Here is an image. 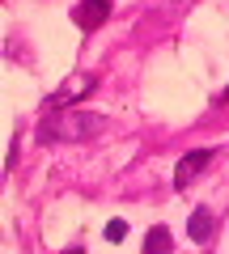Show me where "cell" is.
<instances>
[{
	"instance_id": "obj_3",
	"label": "cell",
	"mask_w": 229,
	"mask_h": 254,
	"mask_svg": "<svg viewBox=\"0 0 229 254\" xmlns=\"http://www.w3.org/2000/svg\"><path fill=\"white\" fill-rule=\"evenodd\" d=\"M106 17H110V0H81V4L73 9V21L81 30H98Z\"/></svg>"
},
{
	"instance_id": "obj_2",
	"label": "cell",
	"mask_w": 229,
	"mask_h": 254,
	"mask_svg": "<svg viewBox=\"0 0 229 254\" xmlns=\"http://www.w3.org/2000/svg\"><path fill=\"white\" fill-rule=\"evenodd\" d=\"M93 89H98V76H93V72L73 76V81H68L60 93H51V98H47V115H51V110H64V106H73L76 98H85V93H93Z\"/></svg>"
},
{
	"instance_id": "obj_6",
	"label": "cell",
	"mask_w": 229,
	"mask_h": 254,
	"mask_svg": "<svg viewBox=\"0 0 229 254\" xmlns=\"http://www.w3.org/2000/svg\"><path fill=\"white\" fill-rule=\"evenodd\" d=\"M170 246H174V237H170V229L165 225H153L145 237V254H170Z\"/></svg>"
},
{
	"instance_id": "obj_7",
	"label": "cell",
	"mask_w": 229,
	"mask_h": 254,
	"mask_svg": "<svg viewBox=\"0 0 229 254\" xmlns=\"http://www.w3.org/2000/svg\"><path fill=\"white\" fill-rule=\"evenodd\" d=\"M128 237V220H110L106 225V242H123Z\"/></svg>"
},
{
	"instance_id": "obj_4",
	"label": "cell",
	"mask_w": 229,
	"mask_h": 254,
	"mask_svg": "<svg viewBox=\"0 0 229 254\" xmlns=\"http://www.w3.org/2000/svg\"><path fill=\"white\" fill-rule=\"evenodd\" d=\"M208 157H212V148H195V153H187L183 161H178V170H174V187H178V190L191 187V178L208 165Z\"/></svg>"
},
{
	"instance_id": "obj_1",
	"label": "cell",
	"mask_w": 229,
	"mask_h": 254,
	"mask_svg": "<svg viewBox=\"0 0 229 254\" xmlns=\"http://www.w3.org/2000/svg\"><path fill=\"white\" fill-rule=\"evenodd\" d=\"M106 119L89 115V110H55V119H43L38 123V144H51V140H64V144H76V140L98 136Z\"/></svg>"
},
{
	"instance_id": "obj_8",
	"label": "cell",
	"mask_w": 229,
	"mask_h": 254,
	"mask_svg": "<svg viewBox=\"0 0 229 254\" xmlns=\"http://www.w3.org/2000/svg\"><path fill=\"white\" fill-rule=\"evenodd\" d=\"M64 254H85V250H81V246H73V250H64Z\"/></svg>"
},
{
	"instance_id": "obj_9",
	"label": "cell",
	"mask_w": 229,
	"mask_h": 254,
	"mask_svg": "<svg viewBox=\"0 0 229 254\" xmlns=\"http://www.w3.org/2000/svg\"><path fill=\"white\" fill-rule=\"evenodd\" d=\"M221 98H229V85H225V93H221Z\"/></svg>"
},
{
	"instance_id": "obj_5",
	"label": "cell",
	"mask_w": 229,
	"mask_h": 254,
	"mask_svg": "<svg viewBox=\"0 0 229 254\" xmlns=\"http://www.w3.org/2000/svg\"><path fill=\"white\" fill-rule=\"evenodd\" d=\"M212 233H217V220H212V212H208V208H195L191 220H187V237L204 246V242H212Z\"/></svg>"
}]
</instances>
